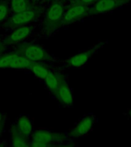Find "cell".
I'll return each instance as SVG.
<instances>
[{"label":"cell","instance_id":"cell-14","mask_svg":"<svg viewBox=\"0 0 131 147\" xmlns=\"http://www.w3.org/2000/svg\"><path fill=\"white\" fill-rule=\"evenodd\" d=\"M11 135V145L15 147H26L29 146L30 140L22 135L17 129L14 124L11 126L10 129Z\"/></svg>","mask_w":131,"mask_h":147},{"label":"cell","instance_id":"cell-19","mask_svg":"<svg viewBox=\"0 0 131 147\" xmlns=\"http://www.w3.org/2000/svg\"><path fill=\"white\" fill-rule=\"evenodd\" d=\"M5 121V116L0 111V129H2Z\"/></svg>","mask_w":131,"mask_h":147},{"label":"cell","instance_id":"cell-25","mask_svg":"<svg viewBox=\"0 0 131 147\" xmlns=\"http://www.w3.org/2000/svg\"><path fill=\"white\" fill-rule=\"evenodd\" d=\"M69 1H71V2H74L75 0H69Z\"/></svg>","mask_w":131,"mask_h":147},{"label":"cell","instance_id":"cell-1","mask_svg":"<svg viewBox=\"0 0 131 147\" xmlns=\"http://www.w3.org/2000/svg\"><path fill=\"white\" fill-rule=\"evenodd\" d=\"M65 5L60 0H55L45 12L41 23V32L45 36H50L61 27Z\"/></svg>","mask_w":131,"mask_h":147},{"label":"cell","instance_id":"cell-5","mask_svg":"<svg viewBox=\"0 0 131 147\" xmlns=\"http://www.w3.org/2000/svg\"><path fill=\"white\" fill-rule=\"evenodd\" d=\"M34 62L26 59L15 51L0 55V68H12L16 70H31Z\"/></svg>","mask_w":131,"mask_h":147},{"label":"cell","instance_id":"cell-22","mask_svg":"<svg viewBox=\"0 0 131 147\" xmlns=\"http://www.w3.org/2000/svg\"><path fill=\"white\" fill-rule=\"evenodd\" d=\"M33 3H34V2H38V1H40V0H31Z\"/></svg>","mask_w":131,"mask_h":147},{"label":"cell","instance_id":"cell-6","mask_svg":"<svg viewBox=\"0 0 131 147\" xmlns=\"http://www.w3.org/2000/svg\"><path fill=\"white\" fill-rule=\"evenodd\" d=\"M88 15H90L89 8L84 5L74 3L64 11L61 21V27L82 20Z\"/></svg>","mask_w":131,"mask_h":147},{"label":"cell","instance_id":"cell-9","mask_svg":"<svg viewBox=\"0 0 131 147\" xmlns=\"http://www.w3.org/2000/svg\"><path fill=\"white\" fill-rule=\"evenodd\" d=\"M55 98H57L63 106L71 107L73 105V93H72L71 87H69L66 77L62 74L61 76V79H60L59 87L57 89Z\"/></svg>","mask_w":131,"mask_h":147},{"label":"cell","instance_id":"cell-15","mask_svg":"<svg viewBox=\"0 0 131 147\" xmlns=\"http://www.w3.org/2000/svg\"><path fill=\"white\" fill-rule=\"evenodd\" d=\"M35 5L31 0H11L10 9L12 13L25 11L34 7Z\"/></svg>","mask_w":131,"mask_h":147},{"label":"cell","instance_id":"cell-23","mask_svg":"<svg viewBox=\"0 0 131 147\" xmlns=\"http://www.w3.org/2000/svg\"><path fill=\"white\" fill-rule=\"evenodd\" d=\"M46 2H53V1H55V0H45Z\"/></svg>","mask_w":131,"mask_h":147},{"label":"cell","instance_id":"cell-10","mask_svg":"<svg viewBox=\"0 0 131 147\" xmlns=\"http://www.w3.org/2000/svg\"><path fill=\"white\" fill-rule=\"evenodd\" d=\"M96 49L97 48H90L88 50L84 51L79 52L77 55H73L65 61V64L69 67L80 68L87 64L90 58L93 56Z\"/></svg>","mask_w":131,"mask_h":147},{"label":"cell","instance_id":"cell-8","mask_svg":"<svg viewBox=\"0 0 131 147\" xmlns=\"http://www.w3.org/2000/svg\"><path fill=\"white\" fill-rule=\"evenodd\" d=\"M34 27L32 25H25L13 28V31L2 39V42L5 45H11L15 44H18L28 38L33 32Z\"/></svg>","mask_w":131,"mask_h":147},{"label":"cell","instance_id":"cell-21","mask_svg":"<svg viewBox=\"0 0 131 147\" xmlns=\"http://www.w3.org/2000/svg\"><path fill=\"white\" fill-rule=\"evenodd\" d=\"M128 116H129V117H130V118L131 119V108L130 109V110H129V111H128Z\"/></svg>","mask_w":131,"mask_h":147},{"label":"cell","instance_id":"cell-12","mask_svg":"<svg viewBox=\"0 0 131 147\" xmlns=\"http://www.w3.org/2000/svg\"><path fill=\"white\" fill-rule=\"evenodd\" d=\"M117 7V1L115 0H97L89 9L90 14H102L110 12Z\"/></svg>","mask_w":131,"mask_h":147},{"label":"cell","instance_id":"cell-7","mask_svg":"<svg viewBox=\"0 0 131 147\" xmlns=\"http://www.w3.org/2000/svg\"><path fill=\"white\" fill-rule=\"evenodd\" d=\"M96 118L93 114H87L83 117L78 123L69 131L68 136L71 139H78L87 135L94 128Z\"/></svg>","mask_w":131,"mask_h":147},{"label":"cell","instance_id":"cell-26","mask_svg":"<svg viewBox=\"0 0 131 147\" xmlns=\"http://www.w3.org/2000/svg\"><path fill=\"white\" fill-rule=\"evenodd\" d=\"M115 1H117V0H115Z\"/></svg>","mask_w":131,"mask_h":147},{"label":"cell","instance_id":"cell-18","mask_svg":"<svg viewBox=\"0 0 131 147\" xmlns=\"http://www.w3.org/2000/svg\"><path fill=\"white\" fill-rule=\"evenodd\" d=\"M97 0H75L74 2L75 3H79V4L84 5L86 6L89 5L94 4V2H97Z\"/></svg>","mask_w":131,"mask_h":147},{"label":"cell","instance_id":"cell-13","mask_svg":"<svg viewBox=\"0 0 131 147\" xmlns=\"http://www.w3.org/2000/svg\"><path fill=\"white\" fill-rule=\"evenodd\" d=\"M61 76V73L54 72V71H51L45 78V79L44 80V81L45 83L46 87H48L49 91L54 95L55 97L56 96V94H57L58 87H59Z\"/></svg>","mask_w":131,"mask_h":147},{"label":"cell","instance_id":"cell-20","mask_svg":"<svg viewBox=\"0 0 131 147\" xmlns=\"http://www.w3.org/2000/svg\"><path fill=\"white\" fill-rule=\"evenodd\" d=\"M5 47H6V46L4 44H3V42H2V39L0 38V55L3 54V51H4L5 49Z\"/></svg>","mask_w":131,"mask_h":147},{"label":"cell","instance_id":"cell-4","mask_svg":"<svg viewBox=\"0 0 131 147\" xmlns=\"http://www.w3.org/2000/svg\"><path fill=\"white\" fill-rule=\"evenodd\" d=\"M43 9L41 7L34 5V7L25 11L12 13V15L9 16V18L3 22V26L5 28L13 29L16 27L29 25L34 21L40 18Z\"/></svg>","mask_w":131,"mask_h":147},{"label":"cell","instance_id":"cell-24","mask_svg":"<svg viewBox=\"0 0 131 147\" xmlns=\"http://www.w3.org/2000/svg\"><path fill=\"white\" fill-rule=\"evenodd\" d=\"M2 129H0V136H1V134H2Z\"/></svg>","mask_w":131,"mask_h":147},{"label":"cell","instance_id":"cell-3","mask_svg":"<svg viewBox=\"0 0 131 147\" xmlns=\"http://www.w3.org/2000/svg\"><path fill=\"white\" fill-rule=\"evenodd\" d=\"M68 138V134L65 133H56L45 129H39L32 133V138L29 142V146H57L59 142H65Z\"/></svg>","mask_w":131,"mask_h":147},{"label":"cell","instance_id":"cell-11","mask_svg":"<svg viewBox=\"0 0 131 147\" xmlns=\"http://www.w3.org/2000/svg\"><path fill=\"white\" fill-rule=\"evenodd\" d=\"M16 129L25 137H30L33 133V124L29 116L26 114L21 115L14 124Z\"/></svg>","mask_w":131,"mask_h":147},{"label":"cell","instance_id":"cell-2","mask_svg":"<svg viewBox=\"0 0 131 147\" xmlns=\"http://www.w3.org/2000/svg\"><path fill=\"white\" fill-rule=\"evenodd\" d=\"M14 51L32 62H48L55 59L43 47L32 42L18 44Z\"/></svg>","mask_w":131,"mask_h":147},{"label":"cell","instance_id":"cell-17","mask_svg":"<svg viewBox=\"0 0 131 147\" xmlns=\"http://www.w3.org/2000/svg\"><path fill=\"white\" fill-rule=\"evenodd\" d=\"M10 13V5L4 0H0V24L9 18Z\"/></svg>","mask_w":131,"mask_h":147},{"label":"cell","instance_id":"cell-16","mask_svg":"<svg viewBox=\"0 0 131 147\" xmlns=\"http://www.w3.org/2000/svg\"><path fill=\"white\" fill-rule=\"evenodd\" d=\"M31 71L34 73L35 77L44 80L51 70L43 62H34L31 67Z\"/></svg>","mask_w":131,"mask_h":147}]
</instances>
